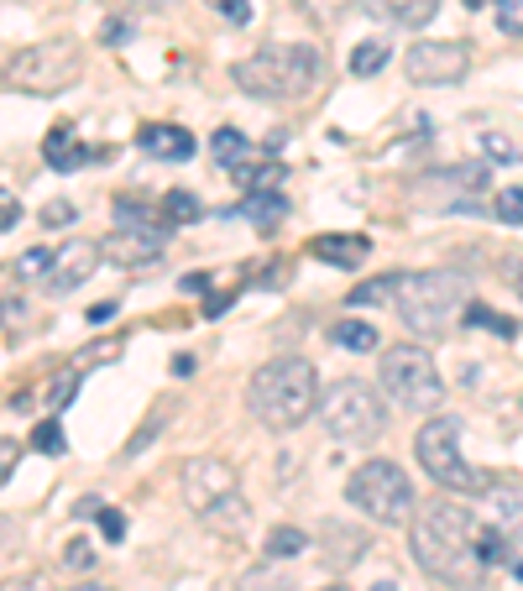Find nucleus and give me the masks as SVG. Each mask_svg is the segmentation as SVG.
<instances>
[{
	"label": "nucleus",
	"mask_w": 523,
	"mask_h": 591,
	"mask_svg": "<svg viewBox=\"0 0 523 591\" xmlns=\"http://www.w3.org/2000/svg\"><path fill=\"white\" fill-rule=\"evenodd\" d=\"M408 549L429 581H445L455 591H476L487 581V566L476 555V519L445 497L419 502L408 519Z\"/></svg>",
	"instance_id": "obj_1"
},
{
	"label": "nucleus",
	"mask_w": 523,
	"mask_h": 591,
	"mask_svg": "<svg viewBox=\"0 0 523 591\" xmlns=\"http://www.w3.org/2000/svg\"><path fill=\"white\" fill-rule=\"evenodd\" d=\"M246 408L272 434H288V429L310 425V414L319 408L314 361H304V356H272V361H262L257 372H252V382H246Z\"/></svg>",
	"instance_id": "obj_2"
},
{
	"label": "nucleus",
	"mask_w": 523,
	"mask_h": 591,
	"mask_svg": "<svg viewBox=\"0 0 523 591\" xmlns=\"http://www.w3.org/2000/svg\"><path fill=\"white\" fill-rule=\"evenodd\" d=\"M398 320L414 335H445L472 304V278L455 267H425V273H398Z\"/></svg>",
	"instance_id": "obj_3"
},
{
	"label": "nucleus",
	"mask_w": 523,
	"mask_h": 591,
	"mask_svg": "<svg viewBox=\"0 0 523 591\" xmlns=\"http://www.w3.org/2000/svg\"><path fill=\"white\" fill-rule=\"evenodd\" d=\"M319 73H325L319 48H310V43H272V48L246 53L231 69V79L252 100H304L319 84Z\"/></svg>",
	"instance_id": "obj_4"
},
{
	"label": "nucleus",
	"mask_w": 523,
	"mask_h": 591,
	"mask_svg": "<svg viewBox=\"0 0 523 591\" xmlns=\"http://www.w3.org/2000/svg\"><path fill=\"white\" fill-rule=\"evenodd\" d=\"M319 429L340 440V445H377L382 429H387V403L372 382L361 378H340L319 393Z\"/></svg>",
	"instance_id": "obj_5"
},
{
	"label": "nucleus",
	"mask_w": 523,
	"mask_h": 591,
	"mask_svg": "<svg viewBox=\"0 0 523 591\" xmlns=\"http://www.w3.org/2000/svg\"><path fill=\"white\" fill-rule=\"evenodd\" d=\"M414 455H419V466L429 472V482L440 493H487V482H492V476L476 472L472 461L461 455V419L455 414H434L429 425H419Z\"/></svg>",
	"instance_id": "obj_6"
},
{
	"label": "nucleus",
	"mask_w": 523,
	"mask_h": 591,
	"mask_svg": "<svg viewBox=\"0 0 523 591\" xmlns=\"http://www.w3.org/2000/svg\"><path fill=\"white\" fill-rule=\"evenodd\" d=\"M346 502H351L357 513H367L372 523H404V519H414V508H419L408 472L398 461H382V455L346 476Z\"/></svg>",
	"instance_id": "obj_7"
},
{
	"label": "nucleus",
	"mask_w": 523,
	"mask_h": 591,
	"mask_svg": "<svg viewBox=\"0 0 523 591\" xmlns=\"http://www.w3.org/2000/svg\"><path fill=\"white\" fill-rule=\"evenodd\" d=\"M377 382L398 408H414V414H429V408H440V398H445V378H440V367H434V356L425 346H393V351H382Z\"/></svg>",
	"instance_id": "obj_8"
},
{
	"label": "nucleus",
	"mask_w": 523,
	"mask_h": 591,
	"mask_svg": "<svg viewBox=\"0 0 523 591\" xmlns=\"http://www.w3.org/2000/svg\"><path fill=\"white\" fill-rule=\"evenodd\" d=\"M178 482H184V497L194 502V513L205 523H231V529L246 523V502H241V493H236V466H231V461L199 455V461L184 466Z\"/></svg>",
	"instance_id": "obj_9"
},
{
	"label": "nucleus",
	"mask_w": 523,
	"mask_h": 591,
	"mask_svg": "<svg viewBox=\"0 0 523 591\" xmlns=\"http://www.w3.org/2000/svg\"><path fill=\"white\" fill-rule=\"evenodd\" d=\"M79 73H84V53L73 43H37V48H22L5 63V84L22 90V95H58Z\"/></svg>",
	"instance_id": "obj_10"
},
{
	"label": "nucleus",
	"mask_w": 523,
	"mask_h": 591,
	"mask_svg": "<svg viewBox=\"0 0 523 591\" xmlns=\"http://www.w3.org/2000/svg\"><path fill=\"white\" fill-rule=\"evenodd\" d=\"M404 73L408 84H425V90H445V84H461L472 73V48L455 43V37H425L404 53Z\"/></svg>",
	"instance_id": "obj_11"
},
{
	"label": "nucleus",
	"mask_w": 523,
	"mask_h": 591,
	"mask_svg": "<svg viewBox=\"0 0 523 591\" xmlns=\"http://www.w3.org/2000/svg\"><path fill=\"white\" fill-rule=\"evenodd\" d=\"M481 523H492L508 544H523V487H513V482H487V493H481Z\"/></svg>",
	"instance_id": "obj_12"
},
{
	"label": "nucleus",
	"mask_w": 523,
	"mask_h": 591,
	"mask_svg": "<svg viewBox=\"0 0 523 591\" xmlns=\"http://www.w3.org/2000/svg\"><path fill=\"white\" fill-rule=\"evenodd\" d=\"M100 257L116 262V267H158V257H163V231H147V225L116 231V236L100 241Z\"/></svg>",
	"instance_id": "obj_13"
},
{
	"label": "nucleus",
	"mask_w": 523,
	"mask_h": 591,
	"mask_svg": "<svg viewBox=\"0 0 523 591\" xmlns=\"http://www.w3.org/2000/svg\"><path fill=\"white\" fill-rule=\"evenodd\" d=\"M100 267V246L95 241H69L63 252H53V267H48V288L53 293H73L79 283H90Z\"/></svg>",
	"instance_id": "obj_14"
},
{
	"label": "nucleus",
	"mask_w": 523,
	"mask_h": 591,
	"mask_svg": "<svg viewBox=\"0 0 523 591\" xmlns=\"http://www.w3.org/2000/svg\"><path fill=\"white\" fill-rule=\"evenodd\" d=\"M43 158H48L53 173H73V167H84V163H105V158H111V147H84V142H79V131L63 120V126H53V131H48Z\"/></svg>",
	"instance_id": "obj_15"
},
{
	"label": "nucleus",
	"mask_w": 523,
	"mask_h": 591,
	"mask_svg": "<svg viewBox=\"0 0 523 591\" xmlns=\"http://www.w3.org/2000/svg\"><path fill=\"white\" fill-rule=\"evenodd\" d=\"M137 147H142L147 158H163V163H189L194 158V137L184 126H173V120H152L137 131Z\"/></svg>",
	"instance_id": "obj_16"
},
{
	"label": "nucleus",
	"mask_w": 523,
	"mask_h": 591,
	"mask_svg": "<svg viewBox=\"0 0 523 591\" xmlns=\"http://www.w3.org/2000/svg\"><path fill=\"white\" fill-rule=\"evenodd\" d=\"M310 257L330 262V267H346V273H357L361 262L372 257V241H367V236H351V231H325V236L310 241Z\"/></svg>",
	"instance_id": "obj_17"
},
{
	"label": "nucleus",
	"mask_w": 523,
	"mask_h": 591,
	"mask_svg": "<svg viewBox=\"0 0 523 591\" xmlns=\"http://www.w3.org/2000/svg\"><path fill=\"white\" fill-rule=\"evenodd\" d=\"M367 11L393 26H429L440 16V0H367Z\"/></svg>",
	"instance_id": "obj_18"
},
{
	"label": "nucleus",
	"mask_w": 523,
	"mask_h": 591,
	"mask_svg": "<svg viewBox=\"0 0 523 591\" xmlns=\"http://www.w3.org/2000/svg\"><path fill=\"white\" fill-rule=\"evenodd\" d=\"M236 215H246L257 231H272V225H283L288 220V199L278 189L272 194H246V199L236 205Z\"/></svg>",
	"instance_id": "obj_19"
},
{
	"label": "nucleus",
	"mask_w": 523,
	"mask_h": 591,
	"mask_svg": "<svg viewBox=\"0 0 523 591\" xmlns=\"http://www.w3.org/2000/svg\"><path fill=\"white\" fill-rule=\"evenodd\" d=\"M330 340L340 346V351H357V356H367V351H377V325H367V320H335L330 325Z\"/></svg>",
	"instance_id": "obj_20"
},
{
	"label": "nucleus",
	"mask_w": 523,
	"mask_h": 591,
	"mask_svg": "<svg viewBox=\"0 0 523 591\" xmlns=\"http://www.w3.org/2000/svg\"><path fill=\"white\" fill-rule=\"evenodd\" d=\"M231 178H236L246 194H272L283 184V163H257V167H231Z\"/></svg>",
	"instance_id": "obj_21"
},
{
	"label": "nucleus",
	"mask_w": 523,
	"mask_h": 591,
	"mask_svg": "<svg viewBox=\"0 0 523 591\" xmlns=\"http://www.w3.org/2000/svg\"><path fill=\"white\" fill-rule=\"evenodd\" d=\"M304 549H310V534L293 529V523H278V529L267 534V560H293V555H304Z\"/></svg>",
	"instance_id": "obj_22"
},
{
	"label": "nucleus",
	"mask_w": 523,
	"mask_h": 591,
	"mask_svg": "<svg viewBox=\"0 0 523 591\" xmlns=\"http://www.w3.org/2000/svg\"><path fill=\"white\" fill-rule=\"evenodd\" d=\"M387 58H393L387 43H357V48H351V73H357V79H372V73L387 69Z\"/></svg>",
	"instance_id": "obj_23"
},
{
	"label": "nucleus",
	"mask_w": 523,
	"mask_h": 591,
	"mask_svg": "<svg viewBox=\"0 0 523 591\" xmlns=\"http://www.w3.org/2000/svg\"><path fill=\"white\" fill-rule=\"evenodd\" d=\"M393 293H398V273H382V278H372V283H357V293H351V309L387 304Z\"/></svg>",
	"instance_id": "obj_24"
},
{
	"label": "nucleus",
	"mask_w": 523,
	"mask_h": 591,
	"mask_svg": "<svg viewBox=\"0 0 523 591\" xmlns=\"http://www.w3.org/2000/svg\"><path fill=\"white\" fill-rule=\"evenodd\" d=\"M508 549H513V544L502 540L492 523H476V555H481V566H487V570L502 566V560H508Z\"/></svg>",
	"instance_id": "obj_25"
},
{
	"label": "nucleus",
	"mask_w": 523,
	"mask_h": 591,
	"mask_svg": "<svg viewBox=\"0 0 523 591\" xmlns=\"http://www.w3.org/2000/svg\"><path fill=\"white\" fill-rule=\"evenodd\" d=\"M199 199H194L189 189H173V194H163V220L167 225H189V220H199Z\"/></svg>",
	"instance_id": "obj_26"
},
{
	"label": "nucleus",
	"mask_w": 523,
	"mask_h": 591,
	"mask_svg": "<svg viewBox=\"0 0 523 591\" xmlns=\"http://www.w3.org/2000/svg\"><path fill=\"white\" fill-rule=\"evenodd\" d=\"M214 158H220V163L231 167V163H241V158H246V137H241L236 126H220V131H214Z\"/></svg>",
	"instance_id": "obj_27"
},
{
	"label": "nucleus",
	"mask_w": 523,
	"mask_h": 591,
	"mask_svg": "<svg viewBox=\"0 0 523 591\" xmlns=\"http://www.w3.org/2000/svg\"><path fill=\"white\" fill-rule=\"evenodd\" d=\"M466 320H472V325H487V331H498L502 340L519 335V325H513L508 314H498V309H487V304H466Z\"/></svg>",
	"instance_id": "obj_28"
},
{
	"label": "nucleus",
	"mask_w": 523,
	"mask_h": 591,
	"mask_svg": "<svg viewBox=\"0 0 523 591\" xmlns=\"http://www.w3.org/2000/svg\"><path fill=\"white\" fill-rule=\"evenodd\" d=\"M492 215H498L502 225H523V184H513V189H498V199H492Z\"/></svg>",
	"instance_id": "obj_29"
},
{
	"label": "nucleus",
	"mask_w": 523,
	"mask_h": 591,
	"mask_svg": "<svg viewBox=\"0 0 523 591\" xmlns=\"http://www.w3.org/2000/svg\"><path fill=\"white\" fill-rule=\"evenodd\" d=\"M48 267H53V252L48 246H32V252H22V257H16V278H48Z\"/></svg>",
	"instance_id": "obj_30"
},
{
	"label": "nucleus",
	"mask_w": 523,
	"mask_h": 591,
	"mask_svg": "<svg viewBox=\"0 0 523 591\" xmlns=\"http://www.w3.org/2000/svg\"><path fill=\"white\" fill-rule=\"evenodd\" d=\"M32 450H43V455H63V425L48 419V425L32 429Z\"/></svg>",
	"instance_id": "obj_31"
},
{
	"label": "nucleus",
	"mask_w": 523,
	"mask_h": 591,
	"mask_svg": "<svg viewBox=\"0 0 523 591\" xmlns=\"http://www.w3.org/2000/svg\"><path fill=\"white\" fill-rule=\"evenodd\" d=\"M498 26L508 37H523V0H498Z\"/></svg>",
	"instance_id": "obj_32"
},
{
	"label": "nucleus",
	"mask_w": 523,
	"mask_h": 591,
	"mask_svg": "<svg viewBox=\"0 0 523 591\" xmlns=\"http://www.w3.org/2000/svg\"><path fill=\"white\" fill-rule=\"evenodd\" d=\"M481 147H487V152H492L498 163H519V158H523L519 147H513L508 137H502V131H481Z\"/></svg>",
	"instance_id": "obj_33"
},
{
	"label": "nucleus",
	"mask_w": 523,
	"mask_h": 591,
	"mask_svg": "<svg viewBox=\"0 0 523 591\" xmlns=\"http://www.w3.org/2000/svg\"><path fill=\"white\" fill-rule=\"evenodd\" d=\"M63 566H73V570L95 566V549H90V540H69V544H63Z\"/></svg>",
	"instance_id": "obj_34"
},
{
	"label": "nucleus",
	"mask_w": 523,
	"mask_h": 591,
	"mask_svg": "<svg viewBox=\"0 0 523 591\" xmlns=\"http://www.w3.org/2000/svg\"><path fill=\"white\" fill-rule=\"evenodd\" d=\"M214 11H220V16H225V22L231 26H246L252 22V0H210Z\"/></svg>",
	"instance_id": "obj_35"
},
{
	"label": "nucleus",
	"mask_w": 523,
	"mask_h": 591,
	"mask_svg": "<svg viewBox=\"0 0 523 591\" xmlns=\"http://www.w3.org/2000/svg\"><path fill=\"white\" fill-rule=\"evenodd\" d=\"M95 519H100V534H105V540H126V519H120V513L111 508V502L100 508Z\"/></svg>",
	"instance_id": "obj_36"
},
{
	"label": "nucleus",
	"mask_w": 523,
	"mask_h": 591,
	"mask_svg": "<svg viewBox=\"0 0 523 591\" xmlns=\"http://www.w3.org/2000/svg\"><path fill=\"white\" fill-rule=\"evenodd\" d=\"M16 461H22V445H16V440H5V434H0V487H5V482H11V472H16Z\"/></svg>",
	"instance_id": "obj_37"
},
{
	"label": "nucleus",
	"mask_w": 523,
	"mask_h": 591,
	"mask_svg": "<svg viewBox=\"0 0 523 591\" xmlns=\"http://www.w3.org/2000/svg\"><path fill=\"white\" fill-rule=\"evenodd\" d=\"M73 393H79V372H69V378H58V382H53L48 403H53V408H69V403H73Z\"/></svg>",
	"instance_id": "obj_38"
},
{
	"label": "nucleus",
	"mask_w": 523,
	"mask_h": 591,
	"mask_svg": "<svg viewBox=\"0 0 523 591\" xmlns=\"http://www.w3.org/2000/svg\"><path fill=\"white\" fill-rule=\"evenodd\" d=\"M16 220H22V199L11 189H0V231H11Z\"/></svg>",
	"instance_id": "obj_39"
},
{
	"label": "nucleus",
	"mask_w": 523,
	"mask_h": 591,
	"mask_svg": "<svg viewBox=\"0 0 523 591\" xmlns=\"http://www.w3.org/2000/svg\"><path fill=\"white\" fill-rule=\"evenodd\" d=\"M43 225H53V231H58V225H73V205H69V199H53L48 210H43Z\"/></svg>",
	"instance_id": "obj_40"
},
{
	"label": "nucleus",
	"mask_w": 523,
	"mask_h": 591,
	"mask_svg": "<svg viewBox=\"0 0 523 591\" xmlns=\"http://www.w3.org/2000/svg\"><path fill=\"white\" fill-rule=\"evenodd\" d=\"M126 37H131V26H126V22H105V26H100V43H126Z\"/></svg>",
	"instance_id": "obj_41"
},
{
	"label": "nucleus",
	"mask_w": 523,
	"mask_h": 591,
	"mask_svg": "<svg viewBox=\"0 0 523 591\" xmlns=\"http://www.w3.org/2000/svg\"><path fill=\"white\" fill-rule=\"evenodd\" d=\"M105 320H116V304H95V309H90V325H105Z\"/></svg>",
	"instance_id": "obj_42"
},
{
	"label": "nucleus",
	"mask_w": 523,
	"mask_h": 591,
	"mask_svg": "<svg viewBox=\"0 0 523 591\" xmlns=\"http://www.w3.org/2000/svg\"><path fill=\"white\" fill-rule=\"evenodd\" d=\"M225 304H231V293H210V304H205V314L214 320V314H225Z\"/></svg>",
	"instance_id": "obj_43"
},
{
	"label": "nucleus",
	"mask_w": 523,
	"mask_h": 591,
	"mask_svg": "<svg viewBox=\"0 0 523 591\" xmlns=\"http://www.w3.org/2000/svg\"><path fill=\"white\" fill-rule=\"evenodd\" d=\"M100 508H105V502H95V497H84V502H79V508H73V513H79V519H95Z\"/></svg>",
	"instance_id": "obj_44"
},
{
	"label": "nucleus",
	"mask_w": 523,
	"mask_h": 591,
	"mask_svg": "<svg viewBox=\"0 0 523 591\" xmlns=\"http://www.w3.org/2000/svg\"><path fill=\"white\" fill-rule=\"evenodd\" d=\"M513 283H519V293H523V267H519V273H513Z\"/></svg>",
	"instance_id": "obj_45"
},
{
	"label": "nucleus",
	"mask_w": 523,
	"mask_h": 591,
	"mask_svg": "<svg viewBox=\"0 0 523 591\" xmlns=\"http://www.w3.org/2000/svg\"><path fill=\"white\" fill-rule=\"evenodd\" d=\"M513 576H519V581H523V560H519V566H513Z\"/></svg>",
	"instance_id": "obj_46"
},
{
	"label": "nucleus",
	"mask_w": 523,
	"mask_h": 591,
	"mask_svg": "<svg viewBox=\"0 0 523 591\" xmlns=\"http://www.w3.org/2000/svg\"><path fill=\"white\" fill-rule=\"evenodd\" d=\"M79 591H100V587H79Z\"/></svg>",
	"instance_id": "obj_47"
},
{
	"label": "nucleus",
	"mask_w": 523,
	"mask_h": 591,
	"mask_svg": "<svg viewBox=\"0 0 523 591\" xmlns=\"http://www.w3.org/2000/svg\"><path fill=\"white\" fill-rule=\"evenodd\" d=\"M325 591H346V587H325Z\"/></svg>",
	"instance_id": "obj_48"
},
{
	"label": "nucleus",
	"mask_w": 523,
	"mask_h": 591,
	"mask_svg": "<svg viewBox=\"0 0 523 591\" xmlns=\"http://www.w3.org/2000/svg\"><path fill=\"white\" fill-rule=\"evenodd\" d=\"M466 5H481V0H466Z\"/></svg>",
	"instance_id": "obj_49"
}]
</instances>
